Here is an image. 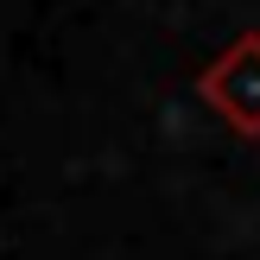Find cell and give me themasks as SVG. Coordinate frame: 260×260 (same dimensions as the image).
<instances>
[{"label": "cell", "instance_id": "obj_1", "mask_svg": "<svg viewBox=\"0 0 260 260\" xmlns=\"http://www.w3.org/2000/svg\"><path fill=\"white\" fill-rule=\"evenodd\" d=\"M197 102L241 140H260V32H235L197 70Z\"/></svg>", "mask_w": 260, "mask_h": 260}]
</instances>
